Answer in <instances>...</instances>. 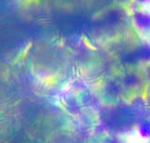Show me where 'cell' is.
<instances>
[{
  "instance_id": "1",
  "label": "cell",
  "mask_w": 150,
  "mask_h": 143,
  "mask_svg": "<svg viewBox=\"0 0 150 143\" xmlns=\"http://www.w3.org/2000/svg\"><path fill=\"white\" fill-rule=\"evenodd\" d=\"M127 63L132 64L135 63L150 64V42L144 41L139 44L133 50L126 55Z\"/></svg>"
},
{
  "instance_id": "2",
  "label": "cell",
  "mask_w": 150,
  "mask_h": 143,
  "mask_svg": "<svg viewBox=\"0 0 150 143\" xmlns=\"http://www.w3.org/2000/svg\"><path fill=\"white\" fill-rule=\"evenodd\" d=\"M131 19L136 29L141 33H150V12L142 8L132 11Z\"/></svg>"
},
{
  "instance_id": "3",
  "label": "cell",
  "mask_w": 150,
  "mask_h": 143,
  "mask_svg": "<svg viewBox=\"0 0 150 143\" xmlns=\"http://www.w3.org/2000/svg\"><path fill=\"white\" fill-rule=\"evenodd\" d=\"M141 83V77L136 72H128L124 75L123 79H122V84H123L126 88L132 89L137 87Z\"/></svg>"
},
{
  "instance_id": "4",
  "label": "cell",
  "mask_w": 150,
  "mask_h": 143,
  "mask_svg": "<svg viewBox=\"0 0 150 143\" xmlns=\"http://www.w3.org/2000/svg\"><path fill=\"white\" fill-rule=\"evenodd\" d=\"M138 131L142 137L149 138L150 137V120L144 119L141 121L138 125Z\"/></svg>"
},
{
  "instance_id": "5",
  "label": "cell",
  "mask_w": 150,
  "mask_h": 143,
  "mask_svg": "<svg viewBox=\"0 0 150 143\" xmlns=\"http://www.w3.org/2000/svg\"><path fill=\"white\" fill-rule=\"evenodd\" d=\"M133 2L141 7L150 5V0H133Z\"/></svg>"
},
{
  "instance_id": "6",
  "label": "cell",
  "mask_w": 150,
  "mask_h": 143,
  "mask_svg": "<svg viewBox=\"0 0 150 143\" xmlns=\"http://www.w3.org/2000/svg\"><path fill=\"white\" fill-rule=\"evenodd\" d=\"M145 76H146L147 81L150 82V64H148L145 68Z\"/></svg>"
},
{
  "instance_id": "7",
  "label": "cell",
  "mask_w": 150,
  "mask_h": 143,
  "mask_svg": "<svg viewBox=\"0 0 150 143\" xmlns=\"http://www.w3.org/2000/svg\"><path fill=\"white\" fill-rule=\"evenodd\" d=\"M147 102H148V105H149V107H150V93L148 95V98H147Z\"/></svg>"
}]
</instances>
